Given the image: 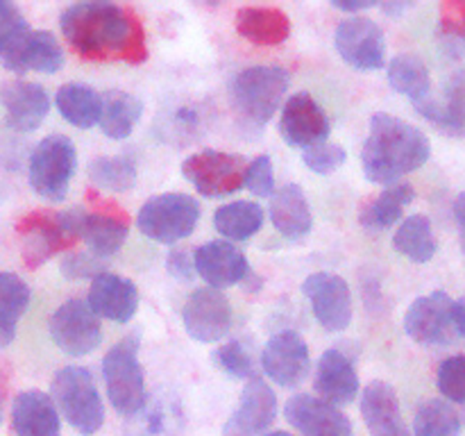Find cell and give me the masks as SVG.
<instances>
[{
  "instance_id": "40",
  "label": "cell",
  "mask_w": 465,
  "mask_h": 436,
  "mask_svg": "<svg viewBox=\"0 0 465 436\" xmlns=\"http://www.w3.org/2000/svg\"><path fill=\"white\" fill-rule=\"evenodd\" d=\"M212 357L216 362V366L223 368L227 375L239 377V380H252V377H257V366H254L252 354L248 352V348L241 341H230V343L221 345Z\"/></svg>"
},
{
  "instance_id": "37",
  "label": "cell",
  "mask_w": 465,
  "mask_h": 436,
  "mask_svg": "<svg viewBox=\"0 0 465 436\" xmlns=\"http://www.w3.org/2000/svg\"><path fill=\"white\" fill-rule=\"evenodd\" d=\"M89 180L95 186L125 193L136 184V164L125 154H103L89 164Z\"/></svg>"
},
{
  "instance_id": "47",
  "label": "cell",
  "mask_w": 465,
  "mask_h": 436,
  "mask_svg": "<svg viewBox=\"0 0 465 436\" xmlns=\"http://www.w3.org/2000/svg\"><path fill=\"white\" fill-rule=\"evenodd\" d=\"M445 98L454 100V103L465 104V68L463 71L452 73V77L445 84Z\"/></svg>"
},
{
  "instance_id": "53",
  "label": "cell",
  "mask_w": 465,
  "mask_h": 436,
  "mask_svg": "<svg viewBox=\"0 0 465 436\" xmlns=\"http://www.w3.org/2000/svg\"><path fill=\"white\" fill-rule=\"evenodd\" d=\"M266 436H293V434H289V431H284V430H275V431H268Z\"/></svg>"
},
{
  "instance_id": "34",
  "label": "cell",
  "mask_w": 465,
  "mask_h": 436,
  "mask_svg": "<svg viewBox=\"0 0 465 436\" xmlns=\"http://www.w3.org/2000/svg\"><path fill=\"white\" fill-rule=\"evenodd\" d=\"M393 248L402 257H407L409 262H430L436 254V248H439L430 218L425 213H413V216L404 218L402 225L398 227V232L393 236Z\"/></svg>"
},
{
  "instance_id": "50",
  "label": "cell",
  "mask_w": 465,
  "mask_h": 436,
  "mask_svg": "<svg viewBox=\"0 0 465 436\" xmlns=\"http://www.w3.org/2000/svg\"><path fill=\"white\" fill-rule=\"evenodd\" d=\"M454 325H457L459 336L465 341V300L454 302Z\"/></svg>"
},
{
  "instance_id": "42",
  "label": "cell",
  "mask_w": 465,
  "mask_h": 436,
  "mask_svg": "<svg viewBox=\"0 0 465 436\" xmlns=\"http://www.w3.org/2000/svg\"><path fill=\"white\" fill-rule=\"evenodd\" d=\"M348 159V153H345L341 145L330 144V141H322V144L312 145L302 153V162L309 171L318 173V175H330V173L339 171L341 166Z\"/></svg>"
},
{
  "instance_id": "23",
  "label": "cell",
  "mask_w": 465,
  "mask_h": 436,
  "mask_svg": "<svg viewBox=\"0 0 465 436\" xmlns=\"http://www.w3.org/2000/svg\"><path fill=\"white\" fill-rule=\"evenodd\" d=\"M86 302L100 318L114 322H130L139 309V289L127 277L104 271L103 275L91 280Z\"/></svg>"
},
{
  "instance_id": "41",
  "label": "cell",
  "mask_w": 465,
  "mask_h": 436,
  "mask_svg": "<svg viewBox=\"0 0 465 436\" xmlns=\"http://www.w3.org/2000/svg\"><path fill=\"white\" fill-rule=\"evenodd\" d=\"M436 384L445 398L465 404V354H454L440 363L436 372Z\"/></svg>"
},
{
  "instance_id": "2",
  "label": "cell",
  "mask_w": 465,
  "mask_h": 436,
  "mask_svg": "<svg viewBox=\"0 0 465 436\" xmlns=\"http://www.w3.org/2000/svg\"><path fill=\"white\" fill-rule=\"evenodd\" d=\"M431 145L422 130L393 114H372L361 150L363 175L375 184H398L430 159Z\"/></svg>"
},
{
  "instance_id": "16",
  "label": "cell",
  "mask_w": 465,
  "mask_h": 436,
  "mask_svg": "<svg viewBox=\"0 0 465 436\" xmlns=\"http://www.w3.org/2000/svg\"><path fill=\"white\" fill-rule=\"evenodd\" d=\"M280 134L293 148H312L330 136V118L309 91H298L286 100L280 118Z\"/></svg>"
},
{
  "instance_id": "4",
  "label": "cell",
  "mask_w": 465,
  "mask_h": 436,
  "mask_svg": "<svg viewBox=\"0 0 465 436\" xmlns=\"http://www.w3.org/2000/svg\"><path fill=\"white\" fill-rule=\"evenodd\" d=\"M103 377L109 402L121 416H136L145 407L148 389L143 366L139 363L136 336H125L107 350L103 359Z\"/></svg>"
},
{
  "instance_id": "51",
  "label": "cell",
  "mask_w": 465,
  "mask_h": 436,
  "mask_svg": "<svg viewBox=\"0 0 465 436\" xmlns=\"http://www.w3.org/2000/svg\"><path fill=\"white\" fill-rule=\"evenodd\" d=\"M407 7H409L407 3H384V5H381V9H384L386 14H398V16H400V14H402Z\"/></svg>"
},
{
  "instance_id": "32",
  "label": "cell",
  "mask_w": 465,
  "mask_h": 436,
  "mask_svg": "<svg viewBox=\"0 0 465 436\" xmlns=\"http://www.w3.org/2000/svg\"><path fill=\"white\" fill-rule=\"evenodd\" d=\"M263 225V209L252 200H236L216 209L213 227L227 241H245L257 234Z\"/></svg>"
},
{
  "instance_id": "7",
  "label": "cell",
  "mask_w": 465,
  "mask_h": 436,
  "mask_svg": "<svg viewBox=\"0 0 465 436\" xmlns=\"http://www.w3.org/2000/svg\"><path fill=\"white\" fill-rule=\"evenodd\" d=\"M77 166V150L64 134H50L35 145L30 154L27 177L30 186L50 203H62Z\"/></svg>"
},
{
  "instance_id": "14",
  "label": "cell",
  "mask_w": 465,
  "mask_h": 436,
  "mask_svg": "<svg viewBox=\"0 0 465 436\" xmlns=\"http://www.w3.org/2000/svg\"><path fill=\"white\" fill-rule=\"evenodd\" d=\"M186 334L200 343H216L230 332L232 307L225 293L212 286L193 291L182 309Z\"/></svg>"
},
{
  "instance_id": "30",
  "label": "cell",
  "mask_w": 465,
  "mask_h": 436,
  "mask_svg": "<svg viewBox=\"0 0 465 436\" xmlns=\"http://www.w3.org/2000/svg\"><path fill=\"white\" fill-rule=\"evenodd\" d=\"M54 104H57L64 121L80 127V130H89V127H94L103 118L104 98L94 86L80 84V82H68V84H62L57 89Z\"/></svg>"
},
{
  "instance_id": "19",
  "label": "cell",
  "mask_w": 465,
  "mask_h": 436,
  "mask_svg": "<svg viewBox=\"0 0 465 436\" xmlns=\"http://www.w3.org/2000/svg\"><path fill=\"white\" fill-rule=\"evenodd\" d=\"M95 204L94 212H82V239L86 241L95 257L104 259L116 254L127 239V213L118 204L98 198L94 191L86 193Z\"/></svg>"
},
{
  "instance_id": "49",
  "label": "cell",
  "mask_w": 465,
  "mask_h": 436,
  "mask_svg": "<svg viewBox=\"0 0 465 436\" xmlns=\"http://www.w3.org/2000/svg\"><path fill=\"white\" fill-rule=\"evenodd\" d=\"M454 218H457L459 234H461V248L465 253V191L459 193L457 200H454Z\"/></svg>"
},
{
  "instance_id": "12",
  "label": "cell",
  "mask_w": 465,
  "mask_h": 436,
  "mask_svg": "<svg viewBox=\"0 0 465 436\" xmlns=\"http://www.w3.org/2000/svg\"><path fill=\"white\" fill-rule=\"evenodd\" d=\"M3 66L12 73H57L64 66V50L53 32L32 30L30 25L7 41L0 50Z\"/></svg>"
},
{
  "instance_id": "10",
  "label": "cell",
  "mask_w": 465,
  "mask_h": 436,
  "mask_svg": "<svg viewBox=\"0 0 465 436\" xmlns=\"http://www.w3.org/2000/svg\"><path fill=\"white\" fill-rule=\"evenodd\" d=\"M50 336L54 345L68 357H84L94 352L103 341L100 316L86 300H66L50 316Z\"/></svg>"
},
{
  "instance_id": "8",
  "label": "cell",
  "mask_w": 465,
  "mask_h": 436,
  "mask_svg": "<svg viewBox=\"0 0 465 436\" xmlns=\"http://www.w3.org/2000/svg\"><path fill=\"white\" fill-rule=\"evenodd\" d=\"M200 221V204L189 193L153 195L139 209L136 225L154 243L171 245L186 239Z\"/></svg>"
},
{
  "instance_id": "22",
  "label": "cell",
  "mask_w": 465,
  "mask_h": 436,
  "mask_svg": "<svg viewBox=\"0 0 465 436\" xmlns=\"http://www.w3.org/2000/svg\"><path fill=\"white\" fill-rule=\"evenodd\" d=\"M0 103L7 114V125L18 132H32L45 121L50 98L36 82L9 80L0 86Z\"/></svg>"
},
{
  "instance_id": "39",
  "label": "cell",
  "mask_w": 465,
  "mask_h": 436,
  "mask_svg": "<svg viewBox=\"0 0 465 436\" xmlns=\"http://www.w3.org/2000/svg\"><path fill=\"white\" fill-rule=\"evenodd\" d=\"M440 39L450 53L465 48V0H445L440 5Z\"/></svg>"
},
{
  "instance_id": "13",
  "label": "cell",
  "mask_w": 465,
  "mask_h": 436,
  "mask_svg": "<svg viewBox=\"0 0 465 436\" xmlns=\"http://www.w3.org/2000/svg\"><path fill=\"white\" fill-rule=\"evenodd\" d=\"M336 50L352 68L380 71L386 64L384 32L375 21L366 16L345 18L336 27Z\"/></svg>"
},
{
  "instance_id": "31",
  "label": "cell",
  "mask_w": 465,
  "mask_h": 436,
  "mask_svg": "<svg viewBox=\"0 0 465 436\" xmlns=\"http://www.w3.org/2000/svg\"><path fill=\"white\" fill-rule=\"evenodd\" d=\"M30 286L16 272L0 271V348L16 336V325L30 304Z\"/></svg>"
},
{
  "instance_id": "46",
  "label": "cell",
  "mask_w": 465,
  "mask_h": 436,
  "mask_svg": "<svg viewBox=\"0 0 465 436\" xmlns=\"http://www.w3.org/2000/svg\"><path fill=\"white\" fill-rule=\"evenodd\" d=\"M166 266L173 277H182V280L193 277V271H195V262L189 257V253H184V250H173V253L168 254Z\"/></svg>"
},
{
  "instance_id": "48",
  "label": "cell",
  "mask_w": 465,
  "mask_h": 436,
  "mask_svg": "<svg viewBox=\"0 0 465 436\" xmlns=\"http://www.w3.org/2000/svg\"><path fill=\"white\" fill-rule=\"evenodd\" d=\"M331 5H334L336 9H341V12L357 14V12H363V9L377 7L380 3H375V0H331Z\"/></svg>"
},
{
  "instance_id": "25",
  "label": "cell",
  "mask_w": 465,
  "mask_h": 436,
  "mask_svg": "<svg viewBox=\"0 0 465 436\" xmlns=\"http://www.w3.org/2000/svg\"><path fill=\"white\" fill-rule=\"evenodd\" d=\"M12 425L16 436H59V409L53 395L27 389L14 398Z\"/></svg>"
},
{
  "instance_id": "43",
  "label": "cell",
  "mask_w": 465,
  "mask_h": 436,
  "mask_svg": "<svg viewBox=\"0 0 465 436\" xmlns=\"http://www.w3.org/2000/svg\"><path fill=\"white\" fill-rule=\"evenodd\" d=\"M245 189L252 191L259 198H268L275 193V171H272V159L268 154H259L248 164Z\"/></svg>"
},
{
  "instance_id": "33",
  "label": "cell",
  "mask_w": 465,
  "mask_h": 436,
  "mask_svg": "<svg viewBox=\"0 0 465 436\" xmlns=\"http://www.w3.org/2000/svg\"><path fill=\"white\" fill-rule=\"evenodd\" d=\"M143 116V103L127 91H109L104 95L103 118L100 127L103 134L114 141H123L134 132L136 123Z\"/></svg>"
},
{
  "instance_id": "1",
  "label": "cell",
  "mask_w": 465,
  "mask_h": 436,
  "mask_svg": "<svg viewBox=\"0 0 465 436\" xmlns=\"http://www.w3.org/2000/svg\"><path fill=\"white\" fill-rule=\"evenodd\" d=\"M62 35L73 53L89 62L141 64L148 59L145 27L134 9L116 3H77L64 9Z\"/></svg>"
},
{
  "instance_id": "36",
  "label": "cell",
  "mask_w": 465,
  "mask_h": 436,
  "mask_svg": "<svg viewBox=\"0 0 465 436\" xmlns=\"http://www.w3.org/2000/svg\"><path fill=\"white\" fill-rule=\"evenodd\" d=\"M461 416L448 400L430 398L413 416V436H459Z\"/></svg>"
},
{
  "instance_id": "6",
  "label": "cell",
  "mask_w": 465,
  "mask_h": 436,
  "mask_svg": "<svg viewBox=\"0 0 465 436\" xmlns=\"http://www.w3.org/2000/svg\"><path fill=\"white\" fill-rule=\"evenodd\" d=\"M289 82V73L280 66L243 68L232 80V104L248 123L266 125L280 109Z\"/></svg>"
},
{
  "instance_id": "18",
  "label": "cell",
  "mask_w": 465,
  "mask_h": 436,
  "mask_svg": "<svg viewBox=\"0 0 465 436\" xmlns=\"http://www.w3.org/2000/svg\"><path fill=\"white\" fill-rule=\"evenodd\" d=\"M262 368L271 377V382L284 389L302 384L309 372L307 341L293 330L277 332L263 348Z\"/></svg>"
},
{
  "instance_id": "17",
  "label": "cell",
  "mask_w": 465,
  "mask_h": 436,
  "mask_svg": "<svg viewBox=\"0 0 465 436\" xmlns=\"http://www.w3.org/2000/svg\"><path fill=\"white\" fill-rule=\"evenodd\" d=\"M277 418V395L262 377L245 382L239 407L223 427V436H266Z\"/></svg>"
},
{
  "instance_id": "5",
  "label": "cell",
  "mask_w": 465,
  "mask_h": 436,
  "mask_svg": "<svg viewBox=\"0 0 465 436\" xmlns=\"http://www.w3.org/2000/svg\"><path fill=\"white\" fill-rule=\"evenodd\" d=\"M53 400L68 425L91 436L103 427L104 404L94 375L82 366H64L53 377Z\"/></svg>"
},
{
  "instance_id": "24",
  "label": "cell",
  "mask_w": 465,
  "mask_h": 436,
  "mask_svg": "<svg viewBox=\"0 0 465 436\" xmlns=\"http://www.w3.org/2000/svg\"><path fill=\"white\" fill-rule=\"evenodd\" d=\"M361 416L371 436H413L404 425L398 393L389 382L375 380L363 389Z\"/></svg>"
},
{
  "instance_id": "15",
  "label": "cell",
  "mask_w": 465,
  "mask_h": 436,
  "mask_svg": "<svg viewBox=\"0 0 465 436\" xmlns=\"http://www.w3.org/2000/svg\"><path fill=\"white\" fill-rule=\"evenodd\" d=\"M302 293L312 302L313 316L327 332H343L352 322V293L336 272H313L302 282Z\"/></svg>"
},
{
  "instance_id": "29",
  "label": "cell",
  "mask_w": 465,
  "mask_h": 436,
  "mask_svg": "<svg viewBox=\"0 0 465 436\" xmlns=\"http://www.w3.org/2000/svg\"><path fill=\"white\" fill-rule=\"evenodd\" d=\"M416 200V189L409 182H398L368 200L359 212V223L371 232H384L402 218L404 209Z\"/></svg>"
},
{
  "instance_id": "26",
  "label": "cell",
  "mask_w": 465,
  "mask_h": 436,
  "mask_svg": "<svg viewBox=\"0 0 465 436\" xmlns=\"http://www.w3.org/2000/svg\"><path fill=\"white\" fill-rule=\"evenodd\" d=\"M316 393L330 404H348L359 395V377L354 363L341 350L330 348L321 354L316 368Z\"/></svg>"
},
{
  "instance_id": "3",
  "label": "cell",
  "mask_w": 465,
  "mask_h": 436,
  "mask_svg": "<svg viewBox=\"0 0 465 436\" xmlns=\"http://www.w3.org/2000/svg\"><path fill=\"white\" fill-rule=\"evenodd\" d=\"M16 232L25 266L39 268L57 253L71 250V245L82 239V209H36L18 221Z\"/></svg>"
},
{
  "instance_id": "38",
  "label": "cell",
  "mask_w": 465,
  "mask_h": 436,
  "mask_svg": "<svg viewBox=\"0 0 465 436\" xmlns=\"http://www.w3.org/2000/svg\"><path fill=\"white\" fill-rule=\"evenodd\" d=\"M413 107L418 109L422 118L431 123V125L439 127L440 132L450 136H465V107L463 104L454 103V100L434 98V95H427L420 103H413Z\"/></svg>"
},
{
  "instance_id": "27",
  "label": "cell",
  "mask_w": 465,
  "mask_h": 436,
  "mask_svg": "<svg viewBox=\"0 0 465 436\" xmlns=\"http://www.w3.org/2000/svg\"><path fill=\"white\" fill-rule=\"evenodd\" d=\"M236 32L250 44L277 45L291 36V18L280 7L248 5L236 12Z\"/></svg>"
},
{
  "instance_id": "44",
  "label": "cell",
  "mask_w": 465,
  "mask_h": 436,
  "mask_svg": "<svg viewBox=\"0 0 465 436\" xmlns=\"http://www.w3.org/2000/svg\"><path fill=\"white\" fill-rule=\"evenodd\" d=\"M107 271L103 259L95 257L94 253H68L62 259V272L66 280H95L98 275Z\"/></svg>"
},
{
  "instance_id": "28",
  "label": "cell",
  "mask_w": 465,
  "mask_h": 436,
  "mask_svg": "<svg viewBox=\"0 0 465 436\" xmlns=\"http://www.w3.org/2000/svg\"><path fill=\"white\" fill-rule=\"evenodd\" d=\"M271 221L286 239H302L312 232L313 216L302 186L289 182L272 193Z\"/></svg>"
},
{
  "instance_id": "11",
  "label": "cell",
  "mask_w": 465,
  "mask_h": 436,
  "mask_svg": "<svg viewBox=\"0 0 465 436\" xmlns=\"http://www.w3.org/2000/svg\"><path fill=\"white\" fill-rule=\"evenodd\" d=\"M454 302L445 291H434L431 295L413 300L404 316V330L420 345H452L459 339L454 325Z\"/></svg>"
},
{
  "instance_id": "20",
  "label": "cell",
  "mask_w": 465,
  "mask_h": 436,
  "mask_svg": "<svg viewBox=\"0 0 465 436\" xmlns=\"http://www.w3.org/2000/svg\"><path fill=\"white\" fill-rule=\"evenodd\" d=\"M286 421L300 436H352V422L336 404L316 395L298 393L286 402Z\"/></svg>"
},
{
  "instance_id": "52",
  "label": "cell",
  "mask_w": 465,
  "mask_h": 436,
  "mask_svg": "<svg viewBox=\"0 0 465 436\" xmlns=\"http://www.w3.org/2000/svg\"><path fill=\"white\" fill-rule=\"evenodd\" d=\"M5 395H7V382H5L3 371H0V422H3V404H5Z\"/></svg>"
},
{
  "instance_id": "9",
  "label": "cell",
  "mask_w": 465,
  "mask_h": 436,
  "mask_svg": "<svg viewBox=\"0 0 465 436\" xmlns=\"http://www.w3.org/2000/svg\"><path fill=\"white\" fill-rule=\"evenodd\" d=\"M248 164L241 154L221 153V150H203L182 164V173L195 186V191L207 198L232 195L245 186Z\"/></svg>"
},
{
  "instance_id": "45",
  "label": "cell",
  "mask_w": 465,
  "mask_h": 436,
  "mask_svg": "<svg viewBox=\"0 0 465 436\" xmlns=\"http://www.w3.org/2000/svg\"><path fill=\"white\" fill-rule=\"evenodd\" d=\"M23 27H27V21L23 18L21 9L12 3H5L0 0V50L7 45V41L12 39L16 32H21Z\"/></svg>"
},
{
  "instance_id": "35",
  "label": "cell",
  "mask_w": 465,
  "mask_h": 436,
  "mask_svg": "<svg viewBox=\"0 0 465 436\" xmlns=\"http://www.w3.org/2000/svg\"><path fill=\"white\" fill-rule=\"evenodd\" d=\"M389 84L393 91L411 98V103H420L431 95L430 68L422 57L413 53H402L391 59L389 64Z\"/></svg>"
},
{
  "instance_id": "21",
  "label": "cell",
  "mask_w": 465,
  "mask_h": 436,
  "mask_svg": "<svg viewBox=\"0 0 465 436\" xmlns=\"http://www.w3.org/2000/svg\"><path fill=\"white\" fill-rule=\"evenodd\" d=\"M195 272L207 282L212 289H227L241 284L250 275V263L243 250L236 248L232 241H209L203 243L193 254Z\"/></svg>"
}]
</instances>
